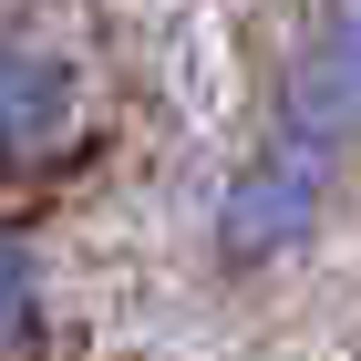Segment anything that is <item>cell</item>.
<instances>
[{
    "label": "cell",
    "mask_w": 361,
    "mask_h": 361,
    "mask_svg": "<svg viewBox=\"0 0 361 361\" xmlns=\"http://www.w3.org/2000/svg\"><path fill=\"white\" fill-rule=\"evenodd\" d=\"M320 196H331V145H300V135H279L269 155H258L238 186H227V258H279L289 238H310V217H320Z\"/></svg>",
    "instance_id": "1"
},
{
    "label": "cell",
    "mask_w": 361,
    "mask_h": 361,
    "mask_svg": "<svg viewBox=\"0 0 361 361\" xmlns=\"http://www.w3.org/2000/svg\"><path fill=\"white\" fill-rule=\"evenodd\" d=\"M361 124V0H331L310 52L289 62V135L300 145H331Z\"/></svg>",
    "instance_id": "2"
},
{
    "label": "cell",
    "mask_w": 361,
    "mask_h": 361,
    "mask_svg": "<svg viewBox=\"0 0 361 361\" xmlns=\"http://www.w3.org/2000/svg\"><path fill=\"white\" fill-rule=\"evenodd\" d=\"M73 114H83V93H73V73H62V52L0 42V166L52 155V145L73 135Z\"/></svg>",
    "instance_id": "3"
},
{
    "label": "cell",
    "mask_w": 361,
    "mask_h": 361,
    "mask_svg": "<svg viewBox=\"0 0 361 361\" xmlns=\"http://www.w3.org/2000/svg\"><path fill=\"white\" fill-rule=\"evenodd\" d=\"M31 289H42V269H31V248L0 227V331H21V320H31Z\"/></svg>",
    "instance_id": "4"
}]
</instances>
